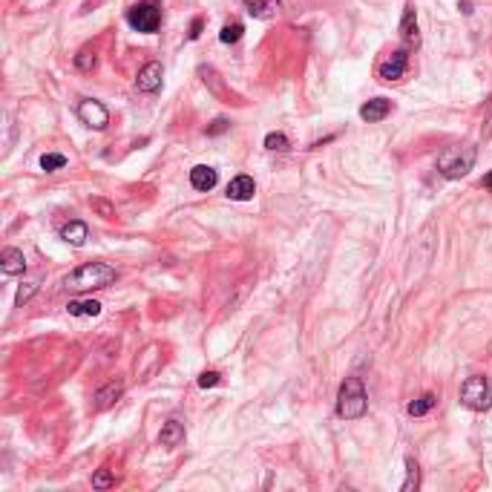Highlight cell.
<instances>
[{"instance_id":"4316f807","label":"cell","mask_w":492,"mask_h":492,"mask_svg":"<svg viewBox=\"0 0 492 492\" xmlns=\"http://www.w3.org/2000/svg\"><path fill=\"white\" fill-rule=\"evenodd\" d=\"M35 291H38V283H23V285L17 288L15 302H17V306H23V302H29V299L35 297Z\"/></svg>"},{"instance_id":"f546056e","label":"cell","mask_w":492,"mask_h":492,"mask_svg":"<svg viewBox=\"0 0 492 492\" xmlns=\"http://www.w3.org/2000/svg\"><path fill=\"white\" fill-rule=\"evenodd\" d=\"M187 35H191V40H196V38L202 35V17H196V20L191 23V32H187Z\"/></svg>"},{"instance_id":"7c38bea8","label":"cell","mask_w":492,"mask_h":492,"mask_svg":"<svg viewBox=\"0 0 492 492\" xmlns=\"http://www.w3.org/2000/svg\"><path fill=\"white\" fill-rule=\"evenodd\" d=\"M0 268H3V274L9 276H17L27 271V256H23V251L17 248H6L3 253H0Z\"/></svg>"},{"instance_id":"9c48e42d","label":"cell","mask_w":492,"mask_h":492,"mask_svg":"<svg viewBox=\"0 0 492 492\" xmlns=\"http://www.w3.org/2000/svg\"><path fill=\"white\" fill-rule=\"evenodd\" d=\"M121 394H124V383L121 380H112V383H107V386H101L96 392V397H92V409L104 412V409H110L115 401H119Z\"/></svg>"},{"instance_id":"ba28073f","label":"cell","mask_w":492,"mask_h":492,"mask_svg":"<svg viewBox=\"0 0 492 492\" xmlns=\"http://www.w3.org/2000/svg\"><path fill=\"white\" fill-rule=\"evenodd\" d=\"M161 78H164L161 64L150 61V64L142 66V73H138V78H135V87L142 92H158L161 89Z\"/></svg>"},{"instance_id":"5bb4252c","label":"cell","mask_w":492,"mask_h":492,"mask_svg":"<svg viewBox=\"0 0 492 492\" xmlns=\"http://www.w3.org/2000/svg\"><path fill=\"white\" fill-rule=\"evenodd\" d=\"M158 440H161V447H167V449H176L179 443L184 440V424L181 420H167V424L161 426V432H158Z\"/></svg>"},{"instance_id":"cb8c5ba5","label":"cell","mask_w":492,"mask_h":492,"mask_svg":"<svg viewBox=\"0 0 492 492\" xmlns=\"http://www.w3.org/2000/svg\"><path fill=\"white\" fill-rule=\"evenodd\" d=\"M96 64H98V58H96V52H92V50H81V52L75 55V66L81 69V73H89V69H96Z\"/></svg>"},{"instance_id":"30bf717a","label":"cell","mask_w":492,"mask_h":492,"mask_svg":"<svg viewBox=\"0 0 492 492\" xmlns=\"http://www.w3.org/2000/svg\"><path fill=\"white\" fill-rule=\"evenodd\" d=\"M253 193H256V184L245 173L228 184V199H233V202H248V199H253Z\"/></svg>"},{"instance_id":"484cf974","label":"cell","mask_w":492,"mask_h":492,"mask_svg":"<svg viewBox=\"0 0 492 492\" xmlns=\"http://www.w3.org/2000/svg\"><path fill=\"white\" fill-rule=\"evenodd\" d=\"M112 484H115V478H112L110 470H98L96 475H92V486H96V489H110Z\"/></svg>"},{"instance_id":"d6986e66","label":"cell","mask_w":492,"mask_h":492,"mask_svg":"<svg viewBox=\"0 0 492 492\" xmlns=\"http://www.w3.org/2000/svg\"><path fill=\"white\" fill-rule=\"evenodd\" d=\"M435 401H438V397H435V394H429V392H426V394H420L417 401H412V403H409V415H412V417H424L426 412H432Z\"/></svg>"},{"instance_id":"52a82bcc","label":"cell","mask_w":492,"mask_h":492,"mask_svg":"<svg viewBox=\"0 0 492 492\" xmlns=\"http://www.w3.org/2000/svg\"><path fill=\"white\" fill-rule=\"evenodd\" d=\"M406 64H409L406 50H397V52H392V55L378 66V75H380L383 81H397V78H403Z\"/></svg>"},{"instance_id":"e0dca14e","label":"cell","mask_w":492,"mask_h":492,"mask_svg":"<svg viewBox=\"0 0 492 492\" xmlns=\"http://www.w3.org/2000/svg\"><path fill=\"white\" fill-rule=\"evenodd\" d=\"M61 239L69 242L73 248H81V245L89 239V228H87L84 222H69V225L61 228Z\"/></svg>"},{"instance_id":"8992f818","label":"cell","mask_w":492,"mask_h":492,"mask_svg":"<svg viewBox=\"0 0 492 492\" xmlns=\"http://www.w3.org/2000/svg\"><path fill=\"white\" fill-rule=\"evenodd\" d=\"M78 119H81V124H87L89 130H104V127L110 124V112H107V107H104L101 101L87 98V101L78 104Z\"/></svg>"},{"instance_id":"44dd1931","label":"cell","mask_w":492,"mask_h":492,"mask_svg":"<svg viewBox=\"0 0 492 492\" xmlns=\"http://www.w3.org/2000/svg\"><path fill=\"white\" fill-rule=\"evenodd\" d=\"M242 32H245L242 23H239V20H230V23H225V27H222L219 40H222V43H237V40L242 38Z\"/></svg>"},{"instance_id":"2e32d148","label":"cell","mask_w":492,"mask_h":492,"mask_svg":"<svg viewBox=\"0 0 492 492\" xmlns=\"http://www.w3.org/2000/svg\"><path fill=\"white\" fill-rule=\"evenodd\" d=\"M245 9L251 17L260 20H271L279 15V0H245Z\"/></svg>"},{"instance_id":"603a6c76","label":"cell","mask_w":492,"mask_h":492,"mask_svg":"<svg viewBox=\"0 0 492 492\" xmlns=\"http://www.w3.org/2000/svg\"><path fill=\"white\" fill-rule=\"evenodd\" d=\"M61 167H66V156H61V153H46V156H40V170L55 173V170H61Z\"/></svg>"},{"instance_id":"3957f363","label":"cell","mask_w":492,"mask_h":492,"mask_svg":"<svg viewBox=\"0 0 492 492\" xmlns=\"http://www.w3.org/2000/svg\"><path fill=\"white\" fill-rule=\"evenodd\" d=\"M475 147L472 144H449V147H443L440 156H438V170L440 176H447V179H461L472 170V164H475Z\"/></svg>"},{"instance_id":"83f0119b","label":"cell","mask_w":492,"mask_h":492,"mask_svg":"<svg viewBox=\"0 0 492 492\" xmlns=\"http://www.w3.org/2000/svg\"><path fill=\"white\" fill-rule=\"evenodd\" d=\"M219 380H222L219 371H202L199 374V386L202 389H214V386H219Z\"/></svg>"},{"instance_id":"7a4b0ae2","label":"cell","mask_w":492,"mask_h":492,"mask_svg":"<svg viewBox=\"0 0 492 492\" xmlns=\"http://www.w3.org/2000/svg\"><path fill=\"white\" fill-rule=\"evenodd\" d=\"M368 412V394L360 378H345L337 394V415L345 420H360Z\"/></svg>"},{"instance_id":"5b68a950","label":"cell","mask_w":492,"mask_h":492,"mask_svg":"<svg viewBox=\"0 0 492 492\" xmlns=\"http://www.w3.org/2000/svg\"><path fill=\"white\" fill-rule=\"evenodd\" d=\"M461 403L472 412H484L492 406V389L486 383V378L481 374H472V378H466L463 386H461Z\"/></svg>"},{"instance_id":"277c9868","label":"cell","mask_w":492,"mask_h":492,"mask_svg":"<svg viewBox=\"0 0 492 492\" xmlns=\"http://www.w3.org/2000/svg\"><path fill=\"white\" fill-rule=\"evenodd\" d=\"M127 23L133 29L144 32V35L158 32V27H161V3H158V0H142V3H135L127 12Z\"/></svg>"},{"instance_id":"1f68e13d","label":"cell","mask_w":492,"mask_h":492,"mask_svg":"<svg viewBox=\"0 0 492 492\" xmlns=\"http://www.w3.org/2000/svg\"><path fill=\"white\" fill-rule=\"evenodd\" d=\"M484 187H486V191H492V170L484 176Z\"/></svg>"},{"instance_id":"4dcf8cb0","label":"cell","mask_w":492,"mask_h":492,"mask_svg":"<svg viewBox=\"0 0 492 492\" xmlns=\"http://www.w3.org/2000/svg\"><path fill=\"white\" fill-rule=\"evenodd\" d=\"M458 6H461V12H463V15H472V3H470V0H461Z\"/></svg>"},{"instance_id":"ac0fdd59","label":"cell","mask_w":492,"mask_h":492,"mask_svg":"<svg viewBox=\"0 0 492 492\" xmlns=\"http://www.w3.org/2000/svg\"><path fill=\"white\" fill-rule=\"evenodd\" d=\"M66 311L73 317H98L101 314V302L96 299H87V302H69Z\"/></svg>"},{"instance_id":"8fae6325","label":"cell","mask_w":492,"mask_h":492,"mask_svg":"<svg viewBox=\"0 0 492 492\" xmlns=\"http://www.w3.org/2000/svg\"><path fill=\"white\" fill-rule=\"evenodd\" d=\"M389 112H392V101H386V98H371V101H366V104L360 107V119L368 121V124H374V121H383Z\"/></svg>"},{"instance_id":"d4e9b609","label":"cell","mask_w":492,"mask_h":492,"mask_svg":"<svg viewBox=\"0 0 492 492\" xmlns=\"http://www.w3.org/2000/svg\"><path fill=\"white\" fill-rule=\"evenodd\" d=\"M89 204H92V210H96L98 216H104V219H115V207H112L107 199H89Z\"/></svg>"},{"instance_id":"9a60e30c","label":"cell","mask_w":492,"mask_h":492,"mask_svg":"<svg viewBox=\"0 0 492 492\" xmlns=\"http://www.w3.org/2000/svg\"><path fill=\"white\" fill-rule=\"evenodd\" d=\"M216 170L207 167V164H196V167L191 170V184L196 187V191H214L216 187Z\"/></svg>"},{"instance_id":"7402d4cb","label":"cell","mask_w":492,"mask_h":492,"mask_svg":"<svg viewBox=\"0 0 492 492\" xmlns=\"http://www.w3.org/2000/svg\"><path fill=\"white\" fill-rule=\"evenodd\" d=\"M291 147L288 135L285 133H268L265 135V150H274V153H285Z\"/></svg>"},{"instance_id":"4fadbf2b","label":"cell","mask_w":492,"mask_h":492,"mask_svg":"<svg viewBox=\"0 0 492 492\" xmlns=\"http://www.w3.org/2000/svg\"><path fill=\"white\" fill-rule=\"evenodd\" d=\"M401 38H403V43L409 46V50L420 43V32H417V12H415V6H406V12H403V20H401Z\"/></svg>"},{"instance_id":"ffe728a7","label":"cell","mask_w":492,"mask_h":492,"mask_svg":"<svg viewBox=\"0 0 492 492\" xmlns=\"http://www.w3.org/2000/svg\"><path fill=\"white\" fill-rule=\"evenodd\" d=\"M420 486V466L415 458H406V481H403V492H415Z\"/></svg>"},{"instance_id":"6da1fadb","label":"cell","mask_w":492,"mask_h":492,"mask_svg":"<svg viewBox=\"0 0 492 492\" xmlns=\"http://www.w3.org/2000/svg\"><path fill=\"white\" fill-rule=\"evenodd\" d=\"M115 279H119V271L107 262H87L81 268H75L64 279V285L69 291H78V294H87V291H101V288H110Z\"/></svg>"},{"instance_id":"f1b7e54d","label":"cell","mask_w":492,"mask_h":492,"mask_svg":"<svg viewBox=\"0 0 492 492\" xmlns=\"http://www.w3.org/2000/svg\"><path fill=\"white\" fill-rule=\"evenodd\" d=\"M228 127H230V124H228L225 119H216L214 124H210V127H207V135H222V133H225Z\"/></svg>"}]
</instances>
